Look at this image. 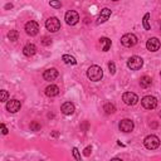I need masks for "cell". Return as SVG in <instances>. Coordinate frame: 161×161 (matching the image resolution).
Returning <instances> with one entry per match:
<instances>
[{"label": "cell", "instance_id": "obj_1", "mask_svg": "<svg viewBox=\"0 0 161 161\" xmlns=\"http://www.w3.org/2000/svg\"><path fill=\"white\" fill-rule=\"evenodd\" d=\"M87 77L93 82H98L103 77V71L98 66H91L87 71Z\"/></svg>", "mask_w": 161, "mask_h": 161}, {"label": "cell", "instance_id": "obj_2", "mask_svg": "<svg viewBox=\"0 0 161 161\" xmlns=\"http://www.w3.org/2000/svg\"><path fill=\"white\" fill-rule=\"evenodd\" d=\"M144 66V60L141 57H137V55H134L131 57L130 59L127 60V67L130 68L131 71H139Z\"/></svg>", "mask_w": 161, "mask_h": 161}, {"label": "cell", "instance_id": "obj_3", "mask_svg": "<svg viewBox=\"0 0 161 161\" xmlns=\"http://www.w3.org/2000/svg\"><path fill=\"white\" fill-rule=\"evenodd\" d=\"M137 42H139L137 37H136L135 34H132V33H127V34H125V36L121 38V44H122L123 47H127V48H131V47L136 45Z\"/></svg>", "mask_w": 161, "mask_h": 161}, {"label": "cell", "instance_id": "obj_4", "mask_svg": "<svg viewBox=\"0 0 161 161\" xmlns=\"http://www.w3.org/2000/svg\"><path fill=\"white\" fill-rule=\"evenodd\" d=\"M144 145L149 150H155V149H157L160 146V139L157 136H155V135H150L144 140Z\"/></svg>", "mask_w": 161, "mask_h": 161}, {"label": "cell", "instance_id": "obj_5", "mask_svg": "<svg viewBox=\"0 0 161 161\" xmlns=\"http://www.w3.org/2000/svg\"><path fill=\"white\" fill-rule=\"evenodd\" d=\"M45 28L50 31V33H55V31H58L60 29V21H59V19L55 18V17L49 18L45 21Z\"/></svg>", "mask_w": 161, "mask_h": 161}, {"label": "cell", "instance_id": "obj_6", "mask_svg": "<svg viewBox=\"0 0 161 161\" xmlns=\"http://www.w3.org/2000/svg\"><path fill=\"white\" fill-rule=\"evenodd\" d=\"M122 101L128 106H135L139 102V97H137V94L134 93V92H126L122 96Z\"/></svg>", "mask_w": 161, "mask_h": 161}, {"label": "cell", "instance_id": "obj_7", "mask_svg": "<svg viewBox=\"0 0 161 161\" xmlns=\"http://www.w3.org/2000/svg\"><path fill=\"white\" fill-rule=\"evenodd\" d=\"M25 31H26V34L30 36V37H34L38 34V31H39V25L37 21L34 20H29L26 24H25Z\"/></svg>", "mask_w": 161, "mask_h": 161}, {"label": "cell", "instance_id": "obj_8", "mask_svg": "<svg viewBox=\"0 0 161 161\" xmlns=\"http://www.w3.org/2000/svg\"><path fill=\"white\" fill-rule=\"evenodd\" d=\"M141 103L146 110H154L157 106V100L154 97V96H145V97L141 100Z\"/></svg>", "mask_w": 161, "mask_h": 161}, {"label": "cell", "instance_id": "obj_9", "mask_svg": "<svg viewBox=\"0 0 161 161\" xmlns=\"http://www.w3.org/2000/svg\"><path fill=\"white\" fill-rule=\"evenodd\" d=\"M64 19H66V23L68 25H76L79 21V15H78L77 12L69 10V12L66 13V17H64Z\"/></svg>", "mask_w": 161, "mask_h": 161}, {"label": "cell", "instance_id": "obj_10", "mask_svg": "<svg viewBox=\"0 0 161 161\" xmlns=\"http://www.w3.org/2000/svg\"><path fill=\"white\" fill-rule=\"evenodd\" d=\"M118 127H120V130H121L122 132H131V131L134 130L135 125H134V121H132V120L125 118V120H122V121L120 122Z\"/></svg>", "mask_w": 161, "mask_h": 161}, {"label": "cell", "instance_id": "obj_11", "mask_svg": "<svg viewBox=\"0 0 161 161\" xmlns=\"http://www.w3.org/2000/svg\"><path fill=\"white\" fill-rule=\"evenodd\" d=\"M160 45H161V43L157 38H150L146 43V48L150 52H157L160 49Z\"/></svg>", "mask_w": 161, "mask_h": 161}, {"label": "cell", "instance_id": "obj_12", "mask_svg": "<svg viewBox=\"0 0 161 161\" xmlns=\"http://www.w3.org/2000/svg\"><path fill=\"white\" fill-rule=\"evenodd\" d=\"M21 105L18 100H10L8 103H7V110L10 112V113H17L19 110H20Z\"/></svg>", "mask_w": 161, "mask_h": 161}, {"label": "cell", "instance_id": "obj_13", "mask_svg": "<svg viewBox=\"0 0 161 161\" xmlns=\"http://www.w3.org/2000/svg\"><path fill=\"white\" fill-rule=\"evenodd\" d=\"M74 110H76V108H74V105H73L72 102H64V103L62 105V107H60L62 113H63V115H66V116L73 115Z\"/></svg>", "mask_w": 161, "mask_h": 161}, {"label": "cell", "instance_id": "obj_14", "mask_svg": "<svg viewBox=\"0 0 161 161\" xmlns=\"http://www.w3.org/2000/svg\"><path fill=\"white\" fill-rule=\"evenodd\" d=\"M58 71L55 69V68H49V69H47L44 73H43V78L45 79V81H48V82H50V81H54L57 77H58Z\"/></svg>", "mask_w": 161, "mask_h": 161}, {"label": "cell", "instance_id": "obj_15", "mask_svg": "<svg viewBox=\"0 0 161 161\" xmlns=\"http://www.w3.org/2000/svg\"><path fill=\"white\" fill-rule=\"evenodd\" d=\"M110 17H111V10H110L108 8L102 9V10H101V14H100V17H98L97 24H102V23L107 21V20L110 19Z\"/></svg>", "mask_w": 161, "mask_h": 161}, {"label": "cell", "instance_id": "obj_16", "mask_svg": "<svg viewBox=\"0 0 161 161\" xmlns=\"http://www.w3.org/2000/svg\"><path fill=\"white\" fill-rule=\"evenodd\" d=\"M45 94L48 96V97H55V96H58V94H59V88H58V86H55V84L48 86V87L45 88Z\"/></svg>", "mask_w": 161, "mask_h": 161}, {"label": "cell", "instance_id": "obj_17", "mask_svg": "<svg viewBox=\"0 0 161 161\" xmlns=\"http://www.w3.org/2000/svg\"><path fill=\"white\" fill-rule=\"evenodd\" d=\"M37 52V47L34 44H26L24 48H23V53L26 55V57H30V55H34Z\"/></svg>", "mask_w": 161, "mask_h": 161}, {"label": "cell", "instance_id": "obj_18", "mask_svg": "<svg viewBox=\"0 0 161 161\" xmlns=\"http://www.w3.org/2000/svg\"><path fill=\"white\" fill-rule=\"evenodd\" d=\"M151 84H152L151 77H149V76H142V77H141V79H140V86H141L142 88H149Z\"/></svg>", "mask_w": 161, "mask_h": 161}, {"label": "cell", "instance_id": "obj_19", "mask_svg": "<svg viewBox=\"0 0 161 161\" xmlns=\"http://www.w3.org/2000/svg\"><path fill=\"white\" fill-rule=\"evenodd\" d=\"M100 43H101V47H102V50L103 52H108L110 48H111V39L108 38H101L100 39Z\"/></svg>", "mask_w": 161, "mask_h": 161}, {"label": "cell", "instance_id": "obj_20", "mask_svg": "<svg viewBox=\"0 0 161 161\" xmlns=\"http://www.w3.org/2000/svg\"><path fill=\"white\" fill-rule=\"evenodd\" d=\"M62 59H63V62L66 63V64H72V66L77 64L76 58H74V57H72V55H69V54H64V55L62 57Z\"/></svg>", "mask_w": 161, "mask_h": 161}, {"label": "cell", "instance_id": "obj_21", "mask_svg": "<svg viewBox=\"0 0 161 161\" xmlns=\"http://www.w3.org/2000/svg\"><path fill=\"white\" fill-rule=\"evenodd\" d=\"M103 111H105L107 115H111V113H115L116 107H115L113 103H106V105L103 106Z\"/></svg>", "mask_w": 161, "mask_h": 161}, {"label": "cell", "instance_id": "obj_22", "mask_svg": "<svg viewBox=\"0 0 161 161\" xmlns=\"http://www.w3.org/2000/svg\"><path fill=\"white\" fill-rule=\"evenodd\" d=\"M8 38H9V40H12V42H15V40H18V38H19V33L17 30H10L9 33H8Z\"/></svg>", "mask_w": 161, "mask_h": 161}, {"label": "cell", "instance_id": "obj_23", "mask_svg": "<svg viewBox=\"0 0 161 161\" xmlns=\"http://www.w3.org/2000/svg\"><path fill=\"white\" fill-rule=\"evenodd\" d=\"M149 19H150V14L149 13H146L145 15H144V19H142V24H144V28H145V30H150V24H149Z\"/></svg>", "mask_w": 161, "mask_h": 161}, {"label": "cell", "instance_id": "obj_24", "mask_svg": "<svg viewBox=\"0 0 161 161\" xmlns=\"http://www.w3.org/2000/svg\"><path fill=\"white\" fill-rule=\"evenodd\" d=\"M40 128H42V126H40V123L37 122V121H33V122L30 123V130H31V131H40Z\"/></svg>", "mask_w": 161, "mask_h": 161}, {"label": "cell", "instance_id": "obj_25", "mask_svg": "<svg viewBox=\"0 0 161 161\" xmlns=\"http://www.w3.org/2000/svg\"><path fill=\"white\" fill-rule=\"evenodd\" d=\"M8 97H9V94H8V92L7 91H0V101L2 102H5V101H8Z\"/></svg>", "mask_w": 161, "mask_h": 161}, {"label": "cell", "instance_id": "obj_26", "mask_svg": "<svg viewBox=\"0 0 161 161\" xmlns=\"http://www.w3.org/2000/svg\"><path fill=\"white\" fill-rule=\"evenodd\" d=\"M49 5L50 7H53V8H60V2L59 0H50V3H49Z\"/></svg>", "mask_w": 161, "mask_h": 161}, {"label": "cell", "instance_id": "obj_27", "mask_svg": "<svg viewBox=\"0 0 161 161\" xmlns=\"http://www.w3.org/2000/svg\"><path fill=\"white\" fill-rule=\"evenodd\" d=\"M108 68H110V73L111 74H115L116 73V66H115L113 62H110L108 63Z\"/></svg>", "mask_w": 161, "mask_h": 161}, {"label": "cell", "instance_id": "obj_28", "mask_svg": "<svg viewBox=\"0 0 161 161\" xmlns=\"http://www.w3.org/2000/svg\"><path fill=\"white\" fill-rule=\"evenodd\" d=\"M42 44H43V45H50V44H52V39H50V38H48V37H43V39H42Z\"/></svg>", "mask_w": 161, "mask_h": 161}, {"label": "cell", "instance_id": "obj_29", "mask_svg": "<svg viewBox=\"0 0 161 161\" xmlns=\"http://www.w3.org/2000/svg\"><path fill=\"white\" fill-rule=\"evenodd\" d=\"M73 156L76 160H81V155H79V151L77 147H73Z\"/></svg>", "mask_w": 161, "mask_h": 161}, {"label": "cell", "instance_id": "obj_30", "mask_svg": "<svg viewBox=\"0 0 161 161\" xmlns=\"http://www.w3.org/2000/svg\"><path fill=\"white\" fill-rule=\"evenodd\" d=\"M91 152H92V147H91V146H87V147L84 149V152H83V154H84V156H89Z\"/></svg>", "mask_w": 161, "mask_h": 161}, {"label": "cell", "instance_id": "obj_31", "mask_svg": "<svg viewBox=\"0 0 161 161\" xmlns=\"http://www.w3.org/2000/svg\"><path fill=\"white\" fill-rule=\"evenodd\" d=\"M2 134H3V135H7V134H8V128L5 127L4 123H2Z\"/></svg>", "mask_w": 161, "mask_h": 161}, {"label": "cell", "instance_id": "obj_32", "mask_svg": "<svg viewBox=\"0 0 161 161\" xmlns=\"http://www.w3.org/2000/svg\"><path fill=\"white\" fill-rule=\"evenodd\" d=\"M13 8V5L12 4H8V5H5V9H12Z\"/></svg>", "mask_w": 161, "mask_h": 161}, {"label": "cell", "instance_id": "obj_33", "mask_svg": "<svg viewBox=\"0 0 161 161\" xmlns=\"http://www.w3.org/2000/svg\"><path fill=\"white\" fill-rule=\"evenodd\" d=\"M112 2H118V0H112Z\"/></svg>", "mask_w": 161, "mask_h": 161}, {"label": "cell", "instance_id": "obj_34", "mask_svg": "<svg viewBox=\"0 0 161 161\" xmlns=\"http://www.w3.org/2000/svg\"><path fill=\"white\" fill-rule=\"evenodd\" d=\"M160 117H161V113H160Z\"/></svg>", "mask_w": 161, "mask_h": 161}, {"label": "cell", "instance_id": "obj_35", "mask_svg": "<svg viewBox=\"0 0 161 161\" xmlns=\"http://www.w3.org/2000/svg\"><path fill=\"white\" fill-rule=\"evenodd\" d=\"M160 76H161V72H160Z\"/></svg>", "mask_w": 161, "mask_h": 161}, {"label": "cell", "instance_id": "obj_36", "mask_svg": "<svg viewBox=\"0 0 161 161\" xmlns=\"http://www.w3.org/2000/svg\"><path fill=\"white\" fill-rule=\"evenodd\" d=\"M160 31H161V28H160Z\"/></svg>", "mask_w": 161, "mask_h": 161}, {"label": "cell", "instance_id": "obj_37", "mask_svg": "<svg viewBox=\"0 0 161 161\" xmlns=\"http://www.w3.org/2000/svg\"><path fill=\"white\" fill-rule=\"evenodd\" d=\"M59 2H60V0H59Z\"/></svg>", "mask_w": 161, "mask_h": 161}]
</instances>
